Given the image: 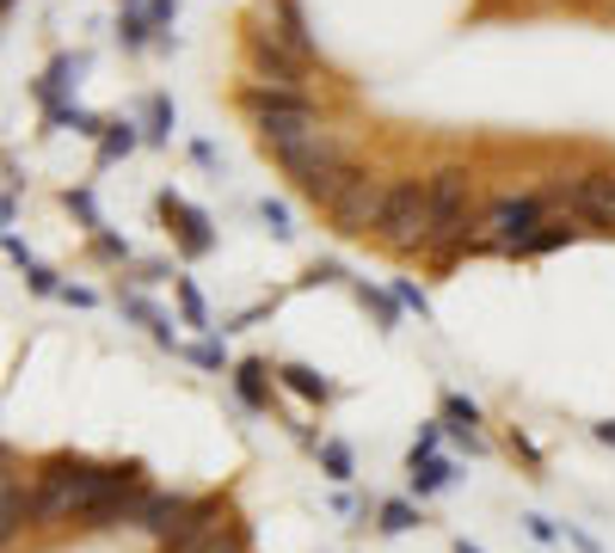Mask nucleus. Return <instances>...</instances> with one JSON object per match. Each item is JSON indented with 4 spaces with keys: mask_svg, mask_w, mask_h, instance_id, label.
<instances>
[{
    "mask_svg": "<svg viewBox=\"0 0 615 553\" xmlns=\"http://www.w3.org/2000/svg\"><path fill=\"white\" fill-rule=\"evenodd\" d=\"M597 443H609V449H615V419H603V424H597Z\"/></svg>",
    "mask_w": 615,
    "mask_h": 553,
    "instance_id": "nucleus-34",
    "label": "nucleus"
},
{
    "mask_svg": "<svg viewBox=\"0 0 615 553\" xmlns=\"http://www.w3.org/2000/svg\"><path fill=\"white\" fill-rule=\"evenodd\" d=\"M161 215H167V222H179V247H185V259H203V252L215 247V234H210V222H203V210H191L185 198L161 191Z\"/></svg>",
    "mask_w": 615,
    "mask_h": 553,
    "instance_id": "nucleus-10",
    "label": "nucleus"
},
{
    "mask_svg": "<svg viewBox=\"0 0 615 553\" xmlns=\"http://www.w3.org/2000/svg\"><path fill=\"white\" fill-rule=\"evenodd\" d=\"M278 382L290 388V394L314 400V406H326V400H333V382H326L321 369H308V363H283V369H278Z\"/></svg>",
    "mask_w": 615,
    "mask_h": 553,
    "instance_id": "nucleus-15",
    "label": "nucleus"
},
{
    "mask_svg": "<svg viewBox=\"0 0 615 553\" xmlns=\"http://www.w3.org/2000/svg\"><path fill=\"white\" fill-rule=\"evenodd\" d=\"M455 553H481V547H474V541H455Z\"/></svg>",
    "mask_w": 615,
    "mask_h": 553,
    "instance_id": "nucleus-36",
    "label": "nucleus"
},
{
    "mask_svg": "<svg viewBox=\"0 0 615 553\" xmlns=\"http://www.w3.org/2000/svg\"><path fill=\"white\" fill-rule=\"evenodd\" d=\"M259 215H265V228H271V234H278V240H290L295 234V228H290V210H283V203H259Z\"/></svg>",
    "mask_w": 615,
    "mask_h": 553,
    "instance_id": "nucleus-25",
    "label": "nucleus"
},
{
    "mask_svg": "<svg viewBox=\"0 0 615 553\" xmlns=\"http://www.w3.org/2000/svg\"><path fill=\"white\" fill-rule=\"evenodd\" d=\"M542 222H548V198H535V191H523V198H498L493 210H486V234L474 240V247L517 252V247H523V240H530Z\"/></svg>",
    "mask_w": 615,
    "mask_h": 553,
    "instance_id": "nucleus-6",
    "label": "nucleus"
},
{
    "mask_svg": "<svg viewBox=\"0 0 615 553\" xmlns=\"http://www.w3.org/2000/svg\"><path fill=\"white\" fill-rule=\"evenodd\" d=\"M314 449H321V467H326V480H339V486H345V480H351V443L326 436V443H314Z\"/></svg>",
    "mask_w": 615,
    "mask_h": 553,
    "instance_id": "nucleus-21",
    "label": "nucleus"
},
{
    "mask_svg": "<svg viewBox=\"0 0 615 553\" xmlns=\"http://www.w3.org/2000/svg\"><path fill=\"white\" fill-rule=\"evenodd\" d=\"M191 363H203V369H228V356H222V344H215V339H203V344H191Z\"/></svg>",
    "mask_w": 615,
    "mask_h": 553,
    "instance_id": "nucleus-28",
    "label": "nucleus"
},
{
    "mask_svg": "<svg viewBox=\"0 0 615 553\" xmlns=\"http://www.w3.org/2000/svg\"><path fill=\"white\" fill-rule=\"evenodd\" d=\"M394 295H401V308H413L419 320H431V302H425V290H419V283H406V276H401V283H394Z\"/></svg>",
    "mask_w": 615,
    "mask_h": 553,
    "instance_id": "nucleus-26",
    "label": "nucleus"
},
{
    "mask_svg": "<svg viewBox=\"0 0 615 553\" xmlns=\"http://www.w3.org/2000/svg\"><path fill=\"white\" fill-rule=\"evenodd\" d=\"M68 210L81 215V222L93 228V234H105V222H99V210H93V198H87V191H68Z\"/></svg>",
    "mask_w": 615,
    "mask_h": 553,
    "instance_id": "nucleus-27",
    "label": "nucleus"
},
{
    "mask_svg": "<svg viewBox=\"0 0 615 553\" xmlns=\"http://www.w3.org/2000/svg\"><path fill=\"white\" fill-rule=\"evenodd\" d=\"M548 215H566L578 228H615V172H585V179H561L542 191Z\"/></svg>",
    "mask_w": 615,
    "mask_h": 553,
    "instance_id": "nucleus-4",
    "label": "nucleus"
},
{
    "mask_svg": "<svg viewBox=\"0 0 615 553\" xmlns=\"http://www.w3.org/2000/svg\"><path fill=\"white\" fill-rule=\"evenodd\" d=\"M443 424H450V436H455V443L481 449V436H474V424H481V406H474V400H462V394H443Z\"/></svg>",
    "mask_w": 615,
    "mask_h": 553,
    "instance_id": "nucleus-16",
    "label": "nucleus"
},
{
    "mask_svg": "<svg viewBox=\"0 0 615 553\" xmlns=\"http://www.w3.org/2000/svg\"><path fill=\"white\" fill-rule=\"evenodd\" d=\"M357 302H363V308H375L382 332H394V326H401V295H382V290H370V283H357Z\"/></svg>",
    "mask_w": 615,
    "mask_h": 553,
    "instance_id": "nucleus-20",
    "label": "nucleus"
},
{
    "mask_svg": "<svg viewBox=\"0 0 615 553\" xmlns=\"http://www.w3.org/2000/svg\"><path fill=\"white\" fill-rule=\"evenodd\" d=\"M179 308H185V320H191V326H210V308H203L198 283H185V276H179Z\"/></svg>",
    "mask_w": 615,
    "mask_h": 553,
    "instance_id": "nucleus-24",
    "label": "nucleus"
},
{
    "mask_svg": "<svg viewBox=\"0 0 615 553\" xmlns=\"http://www.w3.org/2000/svg\"><path fill=\"white\" fill-rule=\"evenodd\" d=\"M148 26H154L148 13H123V19H118V38H123V50H142V43H148Z\"/></svg>",
    "mask_w": 615,
    "mask_h": 553,
    "instance_id": "nucleus-23",
    "label": "nucleus"
},
{
    "mask_svg": "<svg viewBox=\"0 0 615 553\" xmlns=\"http://www.w3.org/2000/svg\"><path fill=\"white\" fill-rule=\"evenodd\" d=\"M222 529H234V511H228V499H191V516L185 529H179L173 541H167L161 553H203Z\"/></svg>",
    "mask_w": 615,
    "mask_h": 553,
    "instance_id": "nucleus-8",
    "label": "nucleus"
},
{
    "mask_svg": "<svg viewBox=\"0 0 615 553\" xmlns=\"http://www.w3.org/2000/svg\"><path fill=\"white\" fill-rule=\"evenodd\" d=\"M68 74H81V56H56V62L43 68V80H38V105H43V111H56V105H62Z\"/></svg>",
    "mask_w": 615,
    "mask_h": 553,
    "instance_id": "nucleus-17",
    "label": "nucleus"
},
{
    "mask_svg": "<svg viewBox=\"0 0 615 553\" xmlns=\"http://www.w3.org/2000/svg\"><path fill=\"white\" fill-rule=\"evenodd\" d=\"M375 240H382L389 252H425L431 247V184L425 179L389 184V203H382Z\"/></svg>",
    "mask_w": 615,
    "mask_h": 553,
    "instance_id": "nucleus-3",
    "label": "nucleus"
},
{
    "mask_svg": "<svg viewBox=\"0 0 615 553\" xmlns=\"http://www.w3.org/2000/svg\"><path fill=\"white\" fill-rule=\"evenodd\" d=\"M523 529H530V541H554V535H561V529H554L548 516H535V511L523 516Z\"/></svg>",
    "mask_w": 615,
    "mask_h": 553,
    "instance_id": "nucleus-31",
    "label": "nucleus"
},
{
    "mask_svg": "<svg viewBox=\"0 0 615 553\" xmlns=\"http://www.w3.org/2000/svg\"><path fill=\"white\" fill-rule=\"evenodd\" d=\"M425 184H431V247L425 252L450 259V252L474 247V240H468V215H474V179H468V167H443V172H431Z\"/></svg>",
    "mask_w": 615,
    "mask_h": 553,
    "instance_id": "nucleus-2",
    "label": "nucleus"
},
{
    "mask_svg": "<svg viewBox=\"0 0 615 553\" xmlns=\"http://www.w3.org/2000/svg\"><path fill=\"white\" fill-rule=\"evenodd\" d=\"M135 142H142V135H135V123H130V118L105 123V130H99V167H111V160H123Z\"/></svg>",
    "mask_w": 615,
    "mask_h": 553,
    "instance_id": "nucleus-18",
    "label": "nucleus"
},
{
    "mask_svg": "<svg viewBox=\"0 0 615 553\" xmlns=\"http://www.w3.org/2000/svg\"><path fill=\"white\" fill-rule=\"evenodd\" d=\"M93 247H99V259H130V247L118 234H93Z\"/></svg>",
    "mask_w": 615,
    "mask_h": 553,
    "instance_id": "nucleus-32",
    "label": "nucleus"
},
{
    "mask_svg": "<svg viewBox=\"0 0 615 553\" xmlns=\"http://www.w3.org/2000/svg\"><path fill=\"white\" fill-rule=\"evenodd\" d=\"M203 553H246V529H241V523H234V529H222V535H215Z\"/></svg>",
    "mask_w": 615,
    "mask_h": 553,
    "instance_id": "nucleus-29",
    "label": "nucleus"
},
{
    "mask_svg": "<svg viewBox=\"0 0 615 553\" xmlns=\"http://www.w3.org/2000/svg\"><path fill=\"white\" fill-rule=\"evenodd\" d=\"M111 467H118V474H111V492L93 504V511H87V529H93V535L135 529V523H142L148 492H154V486H148V467H142V461H111Z\"/></svg>",
    "mask_w": 615,
    "mask_h": 553,
    "instance_id": "nucleus-5",
    "label": "nucleus"
},
{
    "mask_svg": "<svg viewBox=\"0 0 615 553\" xmlns=\"http://www.w3.org/2000/svg\"><path fill=\"white\" fill-rule=\"evenodd\" d=\"M406 480H413V499H431V492H443V486H455V467L443 455H406Z\"/></svg>",
    "mask_w": 615,
    "mask_h": 553,
    "instance_id": "nucleus-13",
    "label": "nucleus"
},
{
    "mask_svg": "<svg viewBox=\"0 0 615 553\" xmlns=\"http://www.w3.org/2000/svg\"><path fill=\"white\" fill-rule=\"evenodd\" d=\"M375 529H382V535H406V529H419V511L406 499H389L375 511Z\"/></svg>",
    "mask_w": 615,
    "mask_h": 553,
    "instance_id": "nucleus-19",
    "label": "nucleus"
},
{
    "mask_svg": "<svg viewBox=\"0 0 615 553\" xmlns=\"http://www.w3.org/2000/svg\"><path fill=\"white\" fill-rule=\"evenodd\" d=\"M123 13H148V0H123Z\"/></svg>",
    "mask_w": 615,
    "mask_h": 553,
    "instance_id": "nucleus-35",
    "label": "nucleus"
},
{
    "mask_svg": "<svg viewBox=\"0 0 615 553\" xmlns=\"http://www.w3.org/2000/svg\"><path fill=\"white\" fill-rule=\"evenodd\" d=\"M382 203H389V184L375 179V172L357 167V179L345 184V198L333 203V228L339 234H375V222H382Z\"/></svg>",
    "mask_w": 615,
    "mask_h": 553,
    "instance_id": "nucleus-7",
    "label": "nucleus"
},
{
    "mask_svg": "<svg viewBox=\"0 0 615 553\" xmlns=\"http://www.w3.org/2000/svg\"><path fill=\"white\" fill-rule=\"evenodd\" d=\"M31 480H19V467H7L0 480V541H19V529H31Z\"/></svg>",
    "mask_w": 615,
    "mask_h": 553,
    "instance_id": "nucleus-11",
    "label": "nucleus"
},
{
    "mask_svg": "<svg viewBox=\"0 0 615 553\" xmlns=\"http://www.w3.org/2000/svg\"><path fill=\"white\" fill-rule=\"evenodd\" d=\"M111 474L105 461H81V455H56L31 474V516L38 529H62V523H87L99 499L111 492Z\"/></svg>",
    "mask_w": 615,
    "mask_h": 553,
    "instance_id": "nucleus-1",
    "label": "nucleus"
},
{
    "mask_svg": "<svg viewBox=\"0 0 615 553\" xmlns=\"http://www.w3.org/2000/svg\"><path fill=\"white\" fill-rule=\"evenodd\" d=\"M167 135H173V99L154 92V99H148V142H167Z\"/></svg>",
    "mask_w": 615,
    "mask_h": 553,
    "instance_id": "nucleus-22",
    "label": "nucleus"
},
{
    "mask_svg": "<svg viewBox=\"0 0 615 553\" xmlns=\"http://www.w3.org/2000/svg\"><path fill=\"white\" fill-rule=\"evenodd\" d=\"M62 295H68V302H74V308H93V302H99L93 290H81V283H62Z\"/></svg>",
    "mask_w": 615,
    "mask_h": 553,
    "instance_id": "nucleus-33",
    "label": "nucleus"
},
{
    "mask_svg": "<svg viewBox=\"0 0 615 553\" xmlns=\"http://www.w3.org/2000/svg\"><path fill=\"white\" fill-rule=\"evenodd\" d=\"M185 516H191V499L185 492H148V504H142V535L154 541V547H167V541L179 535V529H185Z\"/></svg>",
    "mask_w": 615,
    "mask_h": 553,
    "instance_id": "nucleus-9",
    "label": "nucleus"
},
{
    "mask_svg": "<svg viewBox=\"0 0 615 553\" xmlns=\"http://www.w3.org/2000/svg\"><path fill=\"white\" fill-rule=\"evenodd\" d=\"M234 394H241L246 412H265L271 406V382H265V363H259V356L234 363Z\"/></svg>",
    "mask_w": 615,
    "mask_h": 553,
    "instance_id": "nucleus-14",
    "label": "nucleus"
},
{
    "mask_svg": "<svg viewBox=\"0 0 615 553\" xmlns=\"http://www.w3.org/2000/svg\"><path fill=\"white\" fill-rule=\"evenodd\" d=\"M31 295H62V283H56V271H50V264H31Z\"/></svg>",
    "mask_w": 615,
    "mask_h": 553,
    "instance_id": "nucleus-30",
    "label": "nucleus"
},
{
    "mask_svg": "<svg viewBox=\"0 0 615 553\" xmlns=\"http://www.w3.org/2000/svg\"><path fill=\"white\" fill-rule=\"evenodd\" d=\"M357 179V167H351V160H339V167H314V172H302V198H314L321 203V210H333L339 198H345V184Z\"/></svg>",
    "mask_w": 615,
    "mask_h": 553,
    "instance_id": "nucleus-12",
    "label": "nucleus"
}]
</instances>
